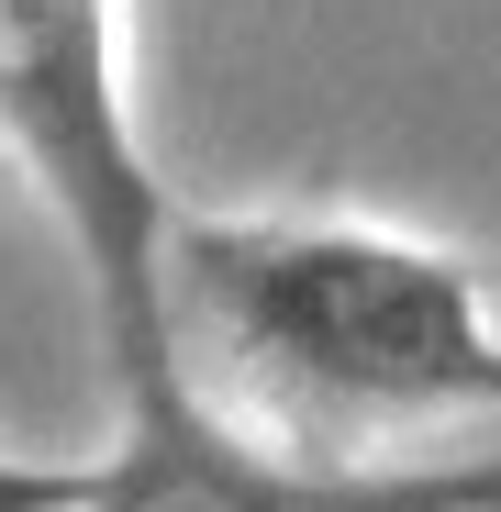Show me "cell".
Wrapping results in <instances>:
<instances>
[{
    "label": "cell",
    "instance_id": "3957f363",
    "mask_svg": "<svg viewBox=\"0 0 501 512\" xmlns=\"http://www.w3.org/2000/svg\"><path fill=\"white\" fill-rule=\"evenodd\" d=\"M90 512H501V446L490 457H279L245 423L212 412V390L123 412V446L101 457Z\"/></svg>",
    "mask_w": 501,
    "mask_h": 512
},
{
    "label": "cell",
    "instance_id": "6da1fadb",
    "mask_svg": "<svg viewBox=\"0 0 501 512\" xmlns=\"http://www.w3.org/2000/svg\"><path fill=\"white\" fill-rule=\"evenodd\" d=\"M179 346L223 357L245 401L301 435L501 412V334L479 268L379 223H179L167 234Z\"/></svg>",
    "mask_w": 501,
    "mask_h": 512
},
{
    "label": "cell",
    "instance_id": "7a4b0ae2",
    "mask_svg": "<svg viewBox=\"0 0 501 512\" xmlns=\"http://www.w3.org/2000/svg\"><path fill=\"white\" fill-rule=\"evenodd\" d=\"M0 145L23 156V179L45 190L78 279H90L112 401L145 412V401L201 390L179 346V301H167L179 212H167L156 167L134 145L112 0H0Z\"/></svg>",
    "mask_w": 501,
    "mask_h": 512
},
{
    "label": "cell",
    "instance_id": "277c9868",
    "mask_svg": "<svg viewBox=\"0 0 501 512\" xmlns=\"http://www.w3.org/2000/svg\"><path fill=\"white\" fill-rule=\"evenodd\" d=\"M101 501V457L67 468V457H12L0 446V512H90Z\"/></svg>",
    "mask_w": 501,
    "mask_h": 512
}]
</instances>
